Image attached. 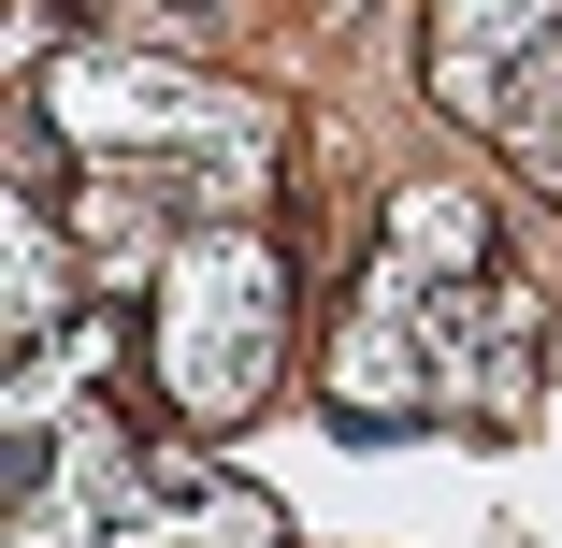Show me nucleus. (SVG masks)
Listing matches in <instances>:
<instances>
[{"instance_id":"f257e3e1","label":"nucleus","mask_w":562,"mask_h":548,"mask_svg":"<svg viewBox=\"0 0 562 548\" xmlns=\"http://www.w3.org/2000/svg\"><path fill=\"white\" fill-rule=\"evenodd\" d=\"M533 390H548V317L505 260V216L462 188H418L347 303V333H331V418L347 433H432V418L519 433Z\"/></svg>"},{"instance_id":"f03ea898","label":"nucleus","mask_w":562,"mask_h":548,"mask_svg":"<svg viewBox=\"0 0 562 548\" xmlns=\"http://www.w3.org/2000/svg\"><path fill=\"white\" fill-rule=\"evenodd\" d=\"M274 347H289V260L274 232L216 216L159 260V303H145V361H159V404L188 433H232L274 404Z\"/></svg>"},{"instance_id":"7ed1b4c3","label":"nucleus","mask_w":562,"mask_h":548,"mask_svg":"<svg viewBox=\"0 0 562 548\" xmlns=\"http://www.w3.org/2000/svg\"><path fill=\"white\" fill-rule=\"evenodd\" d=\"M30 116H44L72 159H101V174L188 159L216 202H232V174H246V188L274 174V116H260L246 87H202V72H173V58H58Z\"/></svg>"}]
</instances>
